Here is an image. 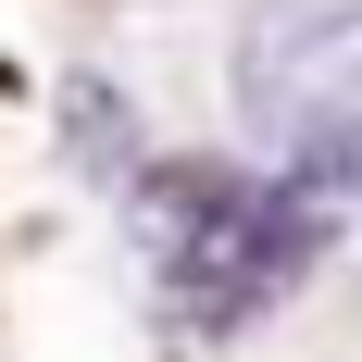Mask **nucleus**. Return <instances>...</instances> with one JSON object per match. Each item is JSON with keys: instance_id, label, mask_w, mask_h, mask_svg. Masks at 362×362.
Returning a JSON list of instances; mask_svg holds the SVG:
<instances>
[{"instance_id": "1", "label": "nucleus", "mask_w": 362, "mask_h": 362, "mask_svg": "<svg viewBox=\"0 0 362 362\" xmlns=\"http://www.w3.org/2000/svg\"><path fill=\"white\" fill-rule=\"evenodd\" d=\"M238 112L300 187L362 175V0H250L238 25Z\"/></svg>"}, {"instance_id": "2", "label": "nucleus", "mask_w": 362, "mask_h": 362, "mask_svg": "<svg viewBox=\"0 0 362 362\" xmlns=\"http://www.w3.org/2000/svg\"><path fill=\"white\" fill-rule=\"evenodd\" d=\"M325 238H337V187L275 175V187H250L187 262H163V313H175L187 337H225V325H250V313H275V300L325 262Z\"/></svg>"}, {"instance_id": "3", "label": "nucleus", "mask_w": 362, "mask_h": 362, "mask_svg": "<svg viewBox=\"0 0 362 362\" xmlns=\"http://www.w3.org/2000/svg\"><path fill=\"white\" fill-rule=\"evenodd\" d=\"M250 187L262 175H238V163H213V150H200V163H138V238H150V262H187Z\"/></svg>"}]
</instances>
